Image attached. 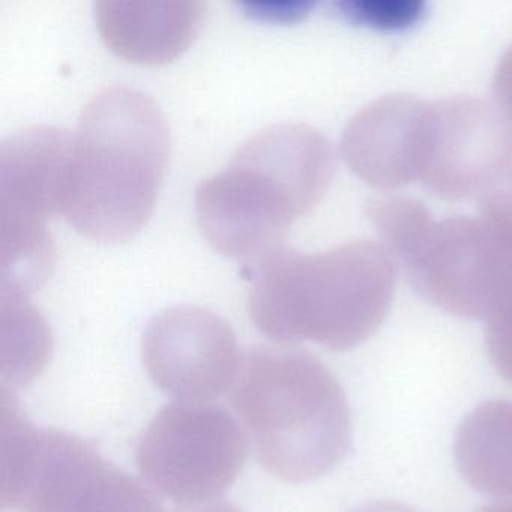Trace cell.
<instances>
[{
    "mask_svg": "<svg viewBox=\"0 0 512 512\" xmlns=\"http://www.w3.org/2000/svg\"><path fill=\"white\" fill-rule=\"evenodd\" d=\"M334 173L325 137L302 124L275 125L202 182L197 226L223 256L260 265L283 251L292 224L325 196Z\"/></svg>",
    "mask_w": 512,
    "mask_h": 512,
    "instance_id": "6da1fadb",
    "label": "cell"
},
{
    "mask_svg": "<svg viewBox=\"0 0 512 512\" xmlns=\"http://www.w3.org/2000/svg\"><path fill=\"white\" fill-rule=\"evenodd\" d=\"M154 100L131 88L92 98L73 137L62 214L86 238L125 242L148 223L169 161Z\"/></svg>",
    "mask_w": 512,
    "mask_h": 512,
    "instance_id": "7a4b0ae2",
    "label": "cell"
},
{
    "mask_svg": "<svg viewBox=\"0 0 512 512\" xmlns=\"http://www.w3.org/2000/svg\"><path fill=\"white\" fill-rule=\"evenodd\" d=\"M251 277L248 313L260 332L278 343L347 350L382 325L397 275L389 250L359 241L319 254L283 250Z\"/></svg>",
    "mask_w": 512,
    "mask_h": 512,
    "instance_id": "3957f363",
    "label": "cell"
},
{
    "mask_svg": "<svg viewBox=\"0 0 512 512\" xmlns=\"http://www.w3.org/2000/svg\"><path fill=\"white\" fill-rule=\"evenodd\" d=\"M233 407L260 466L290 482L331 472L350 442V410L337 377L292 346L254 347L233 386Z\"/></svg>",
    "mask_w": 512,
    "mask_h": 512,
    "instance_id": "277c9868",
    "label": "cell"
},
{
    "mask_svg": "<svg viewBox=\"0 0 512 512\" xmlns=\"http://www.w3.org/2000/svg\"><path fill=\"white\" fill-rule=\"evenodd\" d=\"M368 214L413 289L437 308L487 319L512 295V260L481 217L436 221L412 199L379 200Z\"/></svg>",
    "mask_w": 512,
    "mask_h": 512,
    "instance_id": "5b68a950",
    "label": "cell"
},
{
    "mask_svg": "<svg viewBox=\"0 0 512 512\" xmlns=\"http://www.w3.org/2000/svg\"><path fill=\"white\" fill-rule=\"evenodd\" d=\"M0 499L16 512H163L145 484L85 440L29 424L5 388Z\"/></svg>",
    "mask_w": 512,
    "mask_h": 512,
    "instance_id": "8992f818",
    "label": "cell"
},
{
    "mask_svg": "<svg viewBox=\"0 0 512 512\" xmlns=\"http://www.w3.org/2000/svg\"><path fill=\"white\" fill-rule=\"evenodd\" d=\"M73 136L32 127L0 146V265L2 289L28 295L55 262L47 223L62 214Z\"/></svg>",
    "mask_w": 512,
    "mask_h": 512,
    "instance_id": "52a82bcc",
    "label": "cell"
},
{
    "mask_svg": "<svg viewBox=\"0 0 512 512\" xmlns=\"http://www.w3.org/2000/svg\"><path fill=\"white\" fill-rule=\"evenodd\" d=\"M247 452V437L226 410L176 401L149 422L136 461L155 490L188 506L226 493L244 469Z\"/></svg>",
    "mask_w": 512,
    "mask_h": 512,
    "instance_id": "ba28073f",
    "label": "cell"
},
{
    "mask_svg": "<svg viewBox=\"0 0 512 512\" xmlns=\"http://www.w3.org/2000/svg\"><path fill=\"white\" fill-rule=\"evenodd\" d=\"M512 175V124L478 100L431 104L421 181L446 200L485 199Z\"/></svg>",
    "mask_w": 512,
    "mask_h": 512,
    "instance_id": "9c48e42d",
    "label": "cell"
},
{
    "mask_svg": "<svg viewBox=\"0 0 512 512\" xmlns=\"http://www.w3.org/2000/svg\"><path fill=\"white\" fill-rule=\"evenodd\" d=\"M142 355L152 382L179 403L218 400L235 386L242 365L232 326L193 305L157 314L143 334Z\"/></svg>",
    "mask_w": 512,
    "mask_h": 512,
    "instance_id": "30bf717a",
    "label": "cell"
},
{
    "mask_svg": "<svg viewBox=\"0 0 512 512\" xmlns=\"http://www.w3.org/2000/svg\"><path fill=\"white\" fill-rule=\"evenodd\" d=\"M427 104L392 95L365 107L341 137L347 166L377 188H400L419 181Z\"/></svg>",
    "mask_w": 512,
    "mask_h": 512,
    "instance_id": "8fae6325",
    "label": "cell"
},
{
    "mask_svg": "<svg viewBox=\"0 0 512 512\" xmlns=\"http://www.w3.org/2000/svg\"><path fill=\"white\" fill-rule=\"evenodd\" d=\"M206 5L196 0H104L95 22L106 46L131 62L161 65L178 58L202 29Z\"/></svg>",
    "mask_w": 512,
    "mask_h": 512,
    "instance_id": "7c38bea8",
    "label": "cell"
},
{
    "mask_svg": "<svg viewBox=\"0 0 512 512\" xmlns=\"http://www.w3.org/2000/svg\"><path fill=\"white\" fill-rule=\"evenodd\" d=\"M455 461L475 490L512 499V401H490L464 419Z\"/></svg>",
    "mask_w": 512,
    "mask_h": 512,
    "instance_id": "4fadbf2b",
    "label": "cell"
},
{
    "mask_svg": "<svg viewBox=\"0 0 512 512\" xmlns=\"http://www.w3.org/2000/svg\"><path fill=\"white\" fill-rule=\"evenodd\" d=\"M52 352L47 323L25 295L2 290V368L4 380L22 386L34 380Z\"/></svg>",
    "mask_w": 512,
    "mask_h": 512,
    "instance_id": "5bb4252c",
    "label": "cell"
},
{
    "mask_svg": "<svg viewBox=\"0 0 512 512\" xmlns=\"http://www.w3.org/2000/svg\"><path fill=\"white\" fill-rule=\"evenodd\" d=\"M341 16L376 31H404L424 17L427 5L415 0H350L338 2Z\"/></svg>",
    "mask_w": 512,
    "mask_h": 512,
    "instance_id": "9a60e30c",
    "label": "cell"
},
{
    "mask_svg": "<svg viewBox=\"0 0 512 512\" xmlns=\"http://www.w3.org/2000/svg\"><path fill=\"white\" fill-rule=\"evenodd\" d=\"M485 343L500 376L512 382V295L487 317Z\"/></svg>",
    "mask_w": 512,
    "mask_h": 512,
    "instance_id": "2e32d148",
    "label": "cell"
},
{
    "mask_svg": "<svg viewBox=\"0 0 512 512\" xmlns=\"http://www.w3.org/2000/svg\"><path fill=\"white\" fill-rule=\"evenodd\" d=\"M251 17L268 22H299L310 13L308 2H248L242 5Z\"/></svg>",
    "mask_w": 512,
    "mask_h": 512,
    "instance_id": "e0dca14e",
    "label": "cell"
},
{
    "mask_svg": "<svg viewBox=\"0 0 512 512\" xmlns=\"http://www.w3.org/2000/svg\"><path fill=\"white\" fill-rule=\"evenodd\" d=\"M494 94H496L499 109L512 124V47L503 56L494 76Z\"/></svg>",
    "mask_w": 512,
    "mask_h": 512,
    "instance_id": "ac0fdd59",
    "label": "cell"
},
{
    "mask_svg": "<svg viewBox=\"0 0 512 512\" xmlns=\"http://www.w3.org/2000/svg\"><path fill=\"white\" fill-rule=\"evenodd\" d=\"M173 512H242L238 506L230 502H206L199 505H188Z\"/></svg>",
    "mask_w": 512,
    "mask_h": 512,
    "instance_id": "d6986e66",
    "label": "cell"
},
{
    "mask_svg": "<svg viewBox=\"0 0 512 512\" xmlns=\"http://www.w3.org/2000/svg\"><path fill=\"white\" fill-rule=\"evenodd\" d=\"M353 512H415L407 506L394 502H374L361 506Z\"/></svg>",
    "mask_w": 512,
    "mask_h": 512,
    "instance_id": "ffe728a7",
    "label": "cell"
},
{
    "mask_svg": "<svg viewBox=\"0 0 512 512\" xmlns=\"http://www.w3.org/2000/svg\"><path fill=\"white\" fill-rule=\"evenodd\" d=\"M479 512H512V499L494 503V505L487 506Z\"/></svg>",
    "mask_w": 512,
    "mask_h": 512,
    "instance_id": "44dd1931",
    "label": "cell"
}]
</instances>
